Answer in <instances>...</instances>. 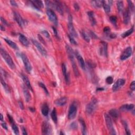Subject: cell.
<instances>
[{"label":"cell","mask_w":135,"mask_h":135,"mask_svg":"<svg viewBox=\"0 0 135 135\" xmlns=\"http://www.w3.org/2000/svg\"><path fill=\"white\" fill-rule=\"evenodd\" d=\"M62 73L67 84L69 85L70 83V77L68 73L67 72V68L64 63H62Z\"/></svg>","instance_id":"9a60e30c"},{"label":"cell","mask_w":135,"mask_h":135,"mask_svg":"<svg viewBox=\"0 0 135 135\" xmlns=\"http://www.w3.org/2000/svg\"><path fill=\"white\" fill-rule=\"evenodd\" d=\"M18 39H19L20 42L25 47H28L29 45V41H28V39L26 38L25 36H24L22 34H20L19 37H18Z\"/></svg>","instance_id":"ffe728a7"},{"label":"cell","mask_w":135,"mask_h":135,"mask_svg":"<svg viewBox=\"0 0 135 135\" xmlns=\"http://www.w3.org/2000/svg\"><path fill=\"white\" fill-rule=\"evenodd\" d=\"M38 37H39V40H40V41H41L42 42H43V43L44 44H45V41H44V40L42 39V37H41V36H40V35H38Z\"/></svg>","instance_id":"9f6ffc18"},{"label":"cell","mask_w":135,"mask_h":135,"mask_svg":"<svg viewBox=\"0 0 135 135\" xmlns=\"http://www.w3.org/2000/svg\"><path fill=\"white\" fill-rule=\"evenodd\" d=\"M130 87V89H131V90H133V91L135 90V82L134 81L131 83Z\"/></svg>","instance_id":"7dc6e473"},{"label":"cell","mask_w":135,"mask_h":135,"mask_svg":"<svg viewBox=\"0 0 135 135\" xmlns=\"http://www.w3.org/2000/svg\"><path fill=\"white\" fill-rule=\"evenodd\" d=\"M1 22H2V23L4 24V25H6V26H8V25H9V23H8L7 21H6V20H5L4 19V18H3L2 17H1Z\"/></svg>","instance_id":"c3c4849f"},{"label":"cell","mask_w":135,"mask_h":135,"mask_svg":"<svg viewBox=\"0 0 135 135\" xmlns=\"http://www.w3.org/2000/svg\"><path fill=\"white\" fill-rule=\"evenodd\" d=\"M30 2L31 3L32 6L37 10H39L40 8L43 7V4L41 1H30Z\"/></svg>","instance_id":"7402d4cb"},{"label":"cell","mask_w":135,"mask_h":135,"mask_svg":"<svg viewBox=\"0 0 135 135\" xmlns=\"http://www.w3.org/2000/svg\"><path fill=\"white\" fill-rule=\"evenodd\" d=\"M78 106L75 102H74L70 106L68 111V118L70 120L74 119L77 116Z\"/></svg>","instance_id":"3957f363"},{"label":"cell","mask_w":135,"mask_h":135,"mask_svg":"<svg viewBox=\"0 0 135 135\" xmlns=\"http://www.w3.org/2000/svg\"><path fill=\"white\" fill-rule=\"evenodd\" d=\"M10 3H11V4L12 5H13V6H18V4L16 3L15 1H10Z\"/></svg>","instance_id":"f5cc1de1"},{"label":"cell","mask_w":135,"mask_h":135,"mask_svg":"<svg viewBox=\"0 0 135 135\" xmlns=\"http://www.w3.org/2000/svg\"><path fill=\"white\" fill-rule=\"evenodd\" d=\"M109 20L110 21V22L115 26L117 25V18L116 16H111L110 17Z\"/></svg>","instance_id":"74e56055"},{"label":"cell","mask_w":135,"mask_h":135,"mask_svg":"<svg viewBox=\"0 0 135 135\" xmlns=\"http://www.w3.org/2000/svg\"><path fill=\"white\" fill-rule=\"evenodd\" d=\"M39 86L43 89L44 90V91H45V93L47 94V95H49V91H48V89H47V87H45V86L44 85V83H42V82H39Z\"/></svg>","instance_id":"ab89813d"},{"label":"cell","mask_w":135,"mask_h":135,"mask_svg":"<svg viewBox=\"0 0 135 135\" xmlns=\"http://www.w3.org/2000/svg\"><path fill=\"white\" fill-rule=\"evenodd\" d=\"M104 31L105 33H106L107 34H109L110 32V29L109 27H106V28H104Z\"/></svg>","instance_id":"bcb514c9"},{"label":"cell","mask_w":135,"mask_h":135,"mask_svg":"<svg viewBox=\"0 0 135 135\" xmlns=\"http://www.w3.org/2000/svg\"><path fill=\"white\" fill-rule=\"evenodd\" d=\"M20 56H21V59H22V61L24 64V67H25V68L27 71V72L29 73H30L32 69V66H31L30 62V61L29 60L28 58L27 57L26 55H25V54L23 53H21Z\"/></svg>","instance_id":"8992f818"},{"label":"cell","mask_w":135,"mask_h":135,"mask_svg":"<svg viewBox=\"0 0 135 135\" xmlns=\"http://www.w3.org/2000/svg\"><path fill=\"white\" fill-rule=\"evenodd\" d=\"M87 14L88 15V17L89 18V20L90 21V23L91 25L93 26L96 24V20L95 18V16H94V12L92 11L88 12Z\"/></svg>","instance_id":"603a6c76"},{"label":"cell","mask_w":135,"mask_h":135,"mask_svg":"<svg viewBox=\"0 0 135 135\" xmlns=\"http://www.w3.org/2000/svg\"><path fill=\"white\" fill-rule=\"evenodd\" d=\"M106 82L108 83V84H109V85L112 84V83L113 82V78H112V77H110V76L106 78Z\"/></svg>","instance_id":"b9f144b4"},{"label":"cell","mask_w":135,"mask_h":135,"mask_svg":"<svg viewBox=\"0 0 135 135\" xmlns=\"http://www.w3.org/2000/svg\"><path fill=\"white\" fill-rule=\"evenodd\" d=\"M126 80L124 79H119L117 80L114 85L112 86V90L113 91H117L120 89L125 84Z\"/></svg>","instance_id":"8fae6325"},{"label":"cell","mask_w":135,"mask_h":135,"mask_svg":"<svg viewBox=\"0 0 135 135\" xmlns=\"http://www.w3.org/2000/svg\"><path fill=\"white\" fill-rule=\"evenodd\" d=\"M1 125L3 127V128L4 129H6V130H7V125H6V123H5V122L2 123Z\"/></svg>","instance_id":"db71d44e"},{"label":"cell","mask_w":135,"mask_h":135,"mask_svg":"<svg viewBox=\"0 0 135 135\" xmlns=\"http://www.w3.org/2000/svg\"><path fill=\"white\" fill-rule=\"evenodd\" d=\"M31 41L32 43H33V44L35 45V47L37 48V49L39 50V52L41 53V54L43 56H47L48 53L47 50H45V49L43 47L40 43H39L38 41H37V40L34 39H32Z\"/></svg>","instance_id":"52a82bcc"},{"label":"cell","mask_w":135,"mask_h":135,"mask_svg":"<svg viewBox=\"0 0 135 135\" xmlns=\"http://www.w3.org/2000/svg\"><path fill=\"white\" fill-rule=\"evenodd\" d=\"M42 33L46 37H47V38H48V39L50 38V34L47 30L42 31Z\"/></svg>","instance_id":"7bdbcfd3"},{"label":"cell","mask_w":135,"mask_h":135,"mask_svg":"<svg viewBox=\"0 0 135 135\" xmlns=\"http://www.w3.org/2000/svg\"><path fill=\"white\" fill-rule=\"evenodd\" d=\"M130 20V12L128 9H126L123 13V23L125 24L129 23Z\"/></svg>","instance_id":"e0dca14e"},{"label":"cell","mask_w":135,"mask_h":135,"mask_svg":"<svg viewBox=\"0 0 135 135\" xmlns=\"http://www.w3.org/2000/svg\"><path fill=\"white\" fill-rule=\"evenodd\" d=\"M22 134L25 135H28V133H27V132L26 131V129L25 128H24L23 127L22 128Z\"/></svg>","instance_id":"11a10c76"},{"label":"cell","mask_w":135,"mask_h":135,"mask_svg":"<svg viewBox=\"0 0 135 135\" xmlns=\"http://www.w3.org/2000/svg\"><path fill=\"white\" fill-rule=\"evenodd\" d=\"M18 105H19V107L20 108L22 109V110H23L24 109V106H23V104L22 103V102H21V101H19L18 102Z\"/></svg>","instance_id":"816d5d0a"},{"label":"cell","mask_w":135,"mask_h":135,"mask_svg":"<svg viewBox=\"0 0 135 135\" xmlns=\"http://www.w3.org/2000/svg\"><path fill=\"white\" fill-rule=\"evenodd\" d=\"M117 9H118L119 12L120 13H123V9H124V5H123V1H117Z\"/></svg>","instance_id":"f546056e"},{"label":"cell","mask_w":135,"mask_h":135,"mask_svg":"<svg viewBox=\"0 0 135 135\" xmlns=\"http://www.w3.org/2000/svg\"><path fill=\"white\" fill-rule=\"evenodd\" d=\"M132 55V48L130 47H129L125 49V50L121 54L120 56V59L121 60H125L131 56Z\"/></svg>","instance_id":"30bf717a"},{"label":"cell","mask_w":135,"mask_h":135,"mask_svg":"<svg viewBox=\"0 0 135 135\" xmlns=\"http://www.w3.org/2000/svg\"><path fill=\"white\" fill-rule=\"evenodd\" d=\"M52 29H53V32H54V34H55V37H56L58 39H59V36H58V32H57V31H56V29L55 28H54V27H52Z\"/></svg>","instance_id":"f907efd6"},{"label":"cell","mask_w":135,"mask_h":135,"mask_svg":"<svg viewBox=\"0 0 135 135\" xmlns=\"http://www.w3.org/2000/svg\"><path fill=\"white\" fill-rule=\"evenodd\" d=\"M21 77H22V79L23 81L24 84L26 85L27 88H28L30 90H32V86L31 85V83H30V80L28 78V77H27L26 75H25V74H21Z\"/></svg>","instance_id":"44dd1931"},{"label":"cell","mask_w":135,"mask_h":135,"mask_svg":"<svg viewBox=\"0 0 135 135\" xmlns=\"http://www.w3.org/2000/svg\"><path fill=\"white\" fill-rule=\"evenodd\" d=\"M49 112V108L47 104L44 103L42 104L41 107V112L42 115L44 116H47Z\"/></svg>","instance_id":"d4e9b609"},{"label":"cell","mask_w":135,"mask_h":135,"mask_svg":"<svg viewBox=\"0 0 135 135\" xmlns=\"http://www.w3.org/2000/svg\"><path fill=\"white\" fill-rule=\"evenodd\" d=\"M123 125L124 126V128H125V129L126 134L127 135H130L131 133H130V130H129V127H128V123H127L126 121H123Z\"/></svg>","instance_id":"8d00e7d4"},{"label":"cell","mask_w":135,"mask_h":135,"mask_svg":"<svg viewBox=\"0 0 135 135\" xmlns=\"http://www.w3.org/2000/svg\"><path fill=\"white\" fill-rule=\"evenodd\" d=\"M101 46L100 48V51L101 55H104L105 56H107V43L105 42L102 41L101 42Z\"/></svg>","instance_id":"d6986e66"},{"label":"cell","mask_w":135,"mask_h":135,"mask_svg":"<svg viewBox=\"0 0 135 135\" xmlns=\"http://www.w3.org/2000/svg\"><path fill=\"white\" fill-rule=\"evenodd\" d=\"M134 108V104H126L121 106L120 108V110L122 111H129L133 110Z\"/></svg>","instance_id":"ac0fdd59"},{"label":"cell","mask_w":135,"mask_h":135,"mask_svg":"<svg viewBox=\"0 0 135 135\" xmlns=\"http://www.w3.org/2000/svg\"><path fill=\"white\" fill-rule=\"evenodd\" d=\"M128 5H129V7L128 9L130 11V12H134V5L133 3L131 1H128Z\"/></svg>","instance_id":"f35d334b"},{"label":"cell","mask_w":135,"mask_h":135,"mask_svg":"<svg viewBox=\"0 0 135 135\" xmlns=\"http://www.w3.org/2000/svg\"><path fill=\"white\" fill-rule=\"evenodd\" d=\"M67 101L68 98L67 97H63L56 100L55 102V104L57 106H63L67 104Z\"/></svg>","instance_id":"2e32d148"},{"label":"cell","mask_w":135,"mask_h":135,"mask_svg":"<svg viewBox=\"0 0 135 135\" xmlns=\"http://www.w3.org/2000/svg\"><path fill=\"white\" fill-rule=\"evenodd\" d=\"M30 110H31V111H32V112H34L35 111V109H34V108H30Z\"/></svg>","instance_id":"680465c9"},{"label":"cell","mask_w":135,"mask_h":135,"mask_svg":"<svg viewBox=\"0 0 135 135\" xmlns=\"http://www.w3.org/2000/svg\"><path fill=\"white\" fill-rule=\"evenodd\" d=\"M74 55L75 56V57H76L78 63H79L81 68L82 69H85V63L84 60H83V59L82 57V56L80 55V54L77 50H75V51L74 52Z\"/></svg>","instance_id":"5bb4252c"},{"label":"cell","mask_w":135,"mask_h":135,"mask_svg":"<svg viewBox=\"0 0 135 135\" xmlns=\"http://www.w3.org/2000/svg\"><path fill=\"white\" fill-rule=\"evenodd\" d=\"M81 35L83 37V39H84L87 42H89L90 41V37L89 34H88L87 32H85V31H82L81 32Z\"/></svg>","instance_id":"836d02e7"},{"label":"cell","mask_w":135,"mask_h":135,"mask_svg":"<svg viewBox=\"0 0 135 135\" xmlns=\"http://www.w3.org/2000/svg\"><path fill=\"white\" fill-rule=\"evenodd\" d=\"M97 104H98V101H97V100L94 98H92L90 103H89L87 104V106H86V112L87 113V114L91 115L92 113H93L94 110L96 109Z\"/></svg>","instance_id":"7a4b0ae2"},{"label":"cell","mask_w":135,"mask_h":135,"mask_svg":"<svg viewBox=\"0 0 135 135\" xmlns=\"http://www.w3.org/2000/svg\"><path fill=\"white\" fill-rule=\"evenodd\" d=\"M42 133L43 135H50L52 134L51 126L49 123L44 121L42 125Z\"/></svg>","instance_id":"9c48e42d"},{"label":"cell","mask_w":135,"mask_h":135,"mask_svg":"<svg viewBox=\"0 0 135 135\" xmlns=\"http://www.w3.org/2000/svg\"><path fill=\"white\" fill-rule=\"evenodd\" d=\"M51 118H52V120L55 122V123H56L58 121V117H57V113H56V111L55 108H54L53 110L51 112Z\"/></svg>","instance_id":"1f68e13d"},{"label":"cell","mask_w":135,"mask_h":135,"mask_svg":"<svg viewBox=\"0 0 135 135\" xmlns=\"http://www.w3.org/2000/svg\"><path fill=\"white\" fill-rule=\"evenodd\" d=\"M68 37H69V39L70 42L72 44H74V45H77V42L75 41V40H74V39L73 37L71 36V35L69 34L68 35Z\"/></svg>","instance_id":"60d3db41"},{"label":"cell","mask_w":135,"mask_h":135,"mask_svg":"<svg viewBox=\"0 0 135 135\" xmlns=\"http://www.w3.org/2000/svg\"><path fill=\"white\" fill-rule=\"evenodd\" d=\"M0 28H1V30L2 31H5L4 26H3L2 25H1V26H0Z\"/></svg>","instance_id":"6f0895ef"},{"label":"cell","mask_w":135,"mask_h":135,"mask_svg":"<svg viewBox=\"0 0 135 135\" xmlns=\"http://www.w3.org/2000/svg\"><path fill=\"white\" fill-rule=\"evenodd\" d=\"M92 5L97 8H100L102 6L104 1H93L91 2Z\"/></svg>","instance_id":"4dcf8cb0"},{"label":"cell","mask_w":135,"mask_h":135,"mask_svg":"<svg viewBox=\"0 0 135 135\" xmlns=\"http://www.w3.org/2000/svg\"><path fill=\"white\" fill-rule=\"evenodd\" d=\"M89 36L93 39H98V37L96 36V34L94 33L93 32L90 31H89Z\"/></svg>","instance_id":"f6af8a7d"},{"label":"cell","mask_w":135,"mask_h":135,"mask_svg":"<svg viewBox=\"0 0 135 135\" xmlns=\"http://www.w3.org/2000/svg\"><path fill=\"white\" fill-rule=\"evenodd\" d=\"M134 31V26H133L131 29L128 30V31H127L126 32H124L123 34L121 35V37H122L123 38H125V37H128L129 36H130V34L133 33V32Z\"/></svg>","instance_id":"d6a6232c"},{"label":"cell","mask_w":135,"mask_h":135,"mask_svg":"<svg viewBox=\"0 0 135 135\" xmlns=\"http://www.w3.org/2000/svg\"><path fill=\"white\" fill-rule=\"evenodd\" d=\"M3 119V116L2 114H1V120L2 121Z\"/></svg>","instance_id":"91938a15"},{"label":"cell","mask_w":135,"mask_h":135,"mask_svg":"<svg viewBox=\"0 0 135 135\" xmlns=\"http://www.w3.org/2000/svg\"><path fill=\"white\" fill-rule=\"evenodd\" d=\"M66 51L68 55V57L69 59L71 62V64H74L75 63V62L74 60V52L72 49L70 47L69 45H67L66 47Z\"/></svg>","instance_id":"7c38bea8"},{"label":"cell","mask_w":135,"mask_h":135,"mask_svg":"<svg viewBox=\"0 0 135 135\" xmlns=\"http://www.w3.org/2000/svg\"><path fill=\"white\" fill-rule=\"evenodd\" d=\"M47 14L51 22H52L55 25H58V18L55 12L52 10L48 9L47 10Z\"/></svg>","instance_id":"5b68a950"},{"label":"cell","mask_w":135,"mask_h":135,"mask_svg":"<svg viewBox=\"0 0 135 135\" xmlns=\"http://www.w3.org/2000/svg\"><path fill=\"white\" fill-rule=\"evenodd\" d=\"M102 6H103L104 11L106 12V13H110V11H111V5H109L107 1H104L103 5H102Z\"/></svg>","instance_id":"83f0119b"},{"label":"cell","mask_w":135,"mask_h":135,"mask_svg":"<svg viewBox=\"0 0 135 135\" xmlns=\"http://www.w3.org/2000/svg\"><path fill=\"white\" fill-rule=\"evenodd\" d=\"M70 128H71L72 129H74V130L77 129V128H78L77 123H75V122L72 123L71 124V125H70Z\"/></svg>","instance_id":"ee69618b"},{"label":"cell","mask_w":135,"mask_h":135,"mask_svg":"<svg viewBox=\"0 0 135 135\" xmlns=\"http://www.w3.org/2000/svg\"><path fill=\"white\" fill-rule=\"evenodd\" d=\"M0 51H1V56H2V58L4 59V60L5 61V62H6L7 65L10 67V68L11 69H14L15 68V66L11 56L4 49H3L1 48Z\"/></svg>","instance_id":"6da1fadb"},{"label":"cell","mask_w":135,"mask_h":135,"mask_svg":"<svg viewBox=\"0 0 135 135\" xmlns=\"http://www.w3.org/2000/svg\"><path fill=\"white\" fill-rule=\"evenodd\" d=\"M13 15H14V18L16 22L21 27H22L25 24V22H24V20L23 19L21 15L18 12L16 11H14L13 13Z\"/></svg>","instance_id":"4fadbf2b"},{"label":"cell","mask_w":135,"mask_h":135,"mask_svg":"<svg viewBox=\"0 0 135 135\" xmlns=\"http://www.w3.org/2000/svg\"><path fill=\"white\" fill-rule=\"evenodd\" d=\"M74 9H75V11H78L79 10L80 7H79V5H78V4L77 3H74Z\"/></svg>","instance_id":"681fc988"},{"label":"cell","mask_w":135,"mask_h":135,"mask_svg":"<svg viewBox=\"0 0 135 135\" xmlns=\"http://www.w3.org/2000/svg\"><path fill=\"white\" fill-rule=\"evenodd\" d=\"M4 40L5 41V42H6V43L7 44H9L12 48L14 49H15V50H18V45L15 42H14L9 39H5Z\"/></svg>","instance_id":"4316f807"},{"label":"cell","mask_w":135,"mask_h":135,"mask_svg":"<svg viewBox=\"0 0 135 135\" xmlns=\"http://www.w3.org/2000/svg\"><path fill=\"white\" fill-rule=\"evenodd\" d=\"M11 126H12V128L13 129V131H14V134L16 135L19 134V130H18V127L17 125L15 123V122L11 123Z\"/></svg>","instance_id":"d590c367"},{"label":"cell","mask_w":135,"mask_h":135,"mask_svg":"<svg viewBox=\"0 0 135 135\" xmlns=\"http://www.w3.org/2000/svg\"><path fill=\"white\" fill-rule=\"evenodd\" d=\"M104 119H105V121H106L107 127L110 131V134L116 135V132L115 130L114 127H113V123H112L111 117H110V116L108 114H107V113H105Z\"/></svg>","instance_id":"277c9868"},{"label":"cell","mask_w":135,"mask_h":135,"mask_svg":"<svg viewBox=\"0 0 135 135\" xmlns=\"http://www.w3.org/2000/svg\"><path fill=\"white\" fill-rule=\"evenodd\" d=\"M23 94H24V97H25V99L26 101L27 102H29L31 99V94L30 93L29 90H28V89H27L25 87H23Z\"/></svg>","instance_id":"cb8c5ba5"},{"label":"cell","mask_w":135,"mask_h":135,"mask_svg":"<svg viewBox=\"0 0 135 135\" xmlns=\"http://www.w3.org/2000/svg\"><path fill=\"white\" fill-rule=\"evenodd\" d=\"M68 29L69 32L70 33V35H71L72 37H78V34L77 33L76 31L75 30L74 24H73V22H72V17L71 15H70L69 16L68 18Z\"/></svg>","instance_id":"ba28073f"},{"label":"cell","mask_w":135,"mask_h":135,"mask_svg":"<svg viewBox=\"0 0 135 135\" xmlns=\"http://www.w3.org/2000/svg\"><path fill=\"white\" fill-rule=\"evenodd\" d=\"M1 84L2 85L5 91L7 93H9L10 92V89L9 87H8L6 83V82H5V81L4 80V79H3L2 76H1Z\"/></svg>","instance_id":"e575fe53"},{"label":"cell","mask_w":135,"mask_h":135,"mask_svg":"<svg viewBox=\"0 0 135 135\" xmlns=\"http://www.w3.org/2000/svg\"><path fill=\"white\" fill-rule=\"evenodd\" d=\"M109 113L110 114V116H111L115 119H117L119 117V113L117 109H112L110 110L109 111Z\"/></svg>","instance_id":"484cf974"},{"label":"cell","mask_w":135,"mask_h":135,"mask_svg":"<svg viewBox=\"0 0 135 135\" xmlns=\"http://www.w3.org/2000/svg\"><path fill=\"white\" fill-rule=\"evenodd\" d=\"M80 123L82 126V132L83 135H86L87 134V127H86V125L85 121L83 120V119L80 118L79 119Z\"/></svg>","instance_id":"f1b7e54d"}]
</instances>
